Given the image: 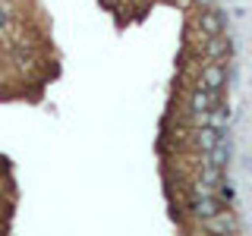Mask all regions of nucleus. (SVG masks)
Masks as SVG:
<instances>
[{
	"mask_svg": "<svg viewBox=\"0 0 252 236\" xmlns=\"http://www.w3.org/2000/svg\"><path fill=\"white\" fill-rule=\"evenodd\" d=\"M208 236H218V233H208Z\"/></svg>",
	"mask_w": 252,
	"mask_h": 236,
	"instance_id": "obj_2",
	"label": "nucleus"
},
{
	"mask_svg": "<svg viewBox=\"0 0 252 236\" xmlns=\"http://www.w3.org/2000/svg\"><path fill=\"white\" fill-rule=\"evenodd\" d=\"M199 29H202V38H205V41H208V38L224 35V16H220V10H215V6H205V10H202V19H199Z\"/></svg>",
	"mask_w": 252,
	"mask_h": 236,
	"instance_id": "obj_1",
	"label": "nucleus"
}]
</instances>
